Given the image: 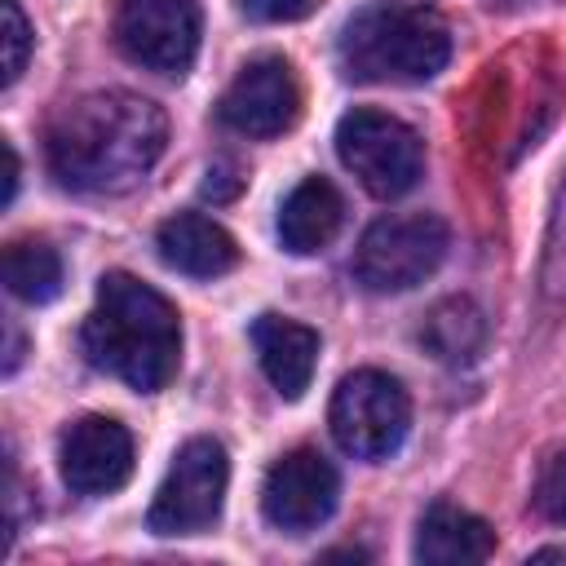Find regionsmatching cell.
I'll return each mask as SVG.
<instances>
[{"label": "cell", "mask_w": 566, "mask_h": 566, "mask_svg": "<svg viewBox=\"0 0 566 566\" xmlns=\"http://www.w3.org/2000/svg\"><path fill=\"white\" fill-rule=\"evenodd\" d=\"M535 509H539L548 522L566 526V447L544 460V469H539V478H535Z\"/></svg>", "instance_id": "d6986e66"}, {"label": "cell", "mask_w": 566, "mask_h": 566, "mask_svg": "<svg viewBox=\"0 0 566 566\" xmlns=\"http://www.w3.org/2000/svg\"><path fill=\"white\" fill-rule=\"evenodd\" d=\"M327 424H332V438L340 442V451H349L358 460H385L407 438L411 398L389 371L363 367L336 385Z\"/></svg>", "instance_id": "8992f818"}, {"label": "cell", "mask_w": 566, "mask_h": 566, "mask_svg": "<svg viewBox=\"0 0 566 566\" xmlns=\"http://www.w3.org/2000/svg\"><path fill=\"white\" fill-rule=\"evenodd\" d=\"M420 345L424 354H433L447 367H464L482 354L486 345V314L469 301V296H447L438 301L424 323H420Z\"/></svg>", "instance_id": "2e32d148"}, {"label": "cell", "mask_w": 566, "mask_h": 566, "mask_svg": "<svg viewBox=\"0 0 566 566\" xmlns=\"http://www.w3.org/2000/svg\"><path fill=\"white\" fill-rule=\"evenodd\" d=\"M336 57L358 84H420L447 66L451 31L433 9L371 4L345 22Z\"/></svg>", "instance_id": "3957f363"}, {"label": "cell", "mask_w": 566, "mask_h": 566, "mask_svg": "<svg viewBox=\"0 0 566 566\" xmlns=\"http://www.w3.org/2000/svg\"><path fill=\"white\" fill-rule=\"evenodd\" d=\"M80 345L97 371L137 394H155L177 376L181 323L168 296L124 270H111L97 279V301L80 327Z\"/></svg>", "instance_id": "7a4b0ae2"}, {"label": "cell", "mask_w": 566, "mask_h": 566, "mask_svg": "<svg viewBox=\"0 0 566 566\" xmlns=\"http://www.w3.org/2000/svg\"><path fill=\"white\" fill-rule=\"evenodd\" d=\"M226 482H230L226 447L212 442V438H190L172 455V464H168V473H164V482L150 500V513H146L150 531L155 535H199V531H208L221 517Z\"/></svg>", "instance_id": "52a82bcc"}, {"label": "cell", "mask_w": 566, "mask_h": 566, "mask_svg": "<svg viewBox=\"0 0 566 566\" xmlns=\"http://www.w3.org/2000/svg\"><path fill=\"white\" fill-rule=\"evenodd\" d=\"M159 261L177 274L190 279H221L239 265V243L230 239L226 226L199 217V212H177L155 230Z\"/></svg>", "instance_id": "4fadbf2b"}, {"label": "cell", "mask_w": 566, "mask_h": 566, "mask_svg": "<svg viewBox=\"0 0 566 566\" xmlns=\"http://www.w3.org/2000/svg\"><path fill=\"white\" fill-rule=\"evenodd\" d=\"M239 190H243V177H234L226 164L208 168V181H203V199H212V203H226V199H234Z\"/></svg>", "instance_id": "7402d4cb"}, {"label": "cell", "mask_w": 566, "mask_h": 566, "mask_svg": "<svg viewBox=\"0 0 566 566\" xmlns=\"http://www.w3.org/2000/svg\"><path fill=\"white\" fill-rule=\"evenodd\" d=\"M539 287L548 301H566V181L557 186L548 234H544V265H539Z\"/></svg>", "instance_id": "ac0fdd59"}, {"label": "cell", "mask_w": 566, "mask_h": 566, "mask_svg": "<svg viewBox=\"0 0 566 566\" xmlns=\"http://www.w3.org/2000/svg\"><path fill=\"white\" fill-rule=\"evenodd\" d=\"M4 84H13L27 71V53H31V22L18 9V0H4Z\"/></svg>", "instance_id": "ffe728a7"}, {"label": "cell", "mask_w": 566, "mask_h": 566, "mask_svg": "<svg viewBox=\"0 0 566 566\" xmlns=\"http://www.w3.org/2000/svg\"><path fill=\"white\" fill-rule=\"evenodd\" d=\"M336 495H340V478H336L332 460L314 447H296L265 469L261 513L270 526L287 531V535H305L332 517Z\"/></svg>", "instance_id": "9c48e42d"}, {"label": "cell", "mask_w": 566, "mask_h": 566, "mask_svg": "<svg viewBox=\"0 0 566 566\" xmlns=\"http://www.w3.org/2000/svg\"><path fill=\"white\" fill-rule=\"evenodd\" d=\"M252 349H256V363L279 398L296 402L310 389L314 367H318V332L314 327L283 318V314H261L252 323Z\"/></svg>", "instance_id": "7c38bea8"}, {"label": "cell", "mask_w": 566, "mask_h": 566, "mask_svg": "<svg viewBox=\"0 0 566 566\" xmlns=\"http://www.w3.org/2000/svg\"><path fill=\"white\" fill-rule=\"evenodd\" d=\"M18 358H22V340H18V332L9 327V358H4V371H13V367H18Z\"/></svg>", "instance_id": "cb8c5ba5"}, {"label": "cell", "mask_w": 566, "mask_h": 566, "mask_svg": "<svg viewBox=\"0 0 566 566\" xmlns=\"http://www.w3.org/2000/svg\"><path fill=\"white\" fill-rule=\"evenodd\" d=\"M486 4H491V9H517L522 0H486Z\"/></svg>", "instance_id": "484cf974"}, {"label": "cell", "mask_w": 566, "mask_h": 566, "mask_svg": "<svg viewBox=\"0 0 566 566\" xmlns=\"http://www.w3.org/2000/svg\"><path fill=\"white\" fill-rule=\"evenodd\" d=\"M4 283L18 301L44 305L62 292V256L44 239H13L4 248Z\"/></svg>", "instance_id": "e0dca14e"}, {"label": "cell", "mask_w": 566, "mask_h": 566, "mask_svg": "<svg viewBox=\"0 0 566 566\" xmlns=\"http://www.w3.org/2000/svg\"><path fill=\"white\" fill-rule=\"evenodd\" d=\"M345 221V199L327 177H305L301 186L287 190L279 208V239L292 256H310L336 239Z\"/></svg>", "instance_id": "9a60e30c"}, {"label": "cell", "mask_w": 566, "mask_h": 566, "mask_svg": "<svg viewBox=\"0 0 566 566\" xmlns=\"http://www.w3.org/2000/svg\"><path fill=\"white\" fill-rule=\"evenodd\" d=\"M495 553V531L478 513L438 500L424 509L416 526V562L424 566H464V562H486Z\"/></svg>", "instance_id": "5bb4252c"}, {"label": "cell", "mask_w": 566, "mask_h": 566, "mask_svg": "<svg viewBox=\"0 0 566 566\" xmlns=\"http://www.w3.org/2000/svg\"><path fill=\"white\" fill-rule=\"evenodd\" d=\"M226 128L243 137H279L301 115V84L287 57H256L248 62L217 102Z\"/></svg>", "instance_id": "30bf717a"}, {"label": "cell", "mask_w": 566, "mask_h": 566, "mask_svg": "<svg viewBox=\"0 0 566 566\" xmlns=\"http://www.w3.org/2000/svg\"><path fill=\"white\" fill-rule=\"evenodd\" d=\"M115 44L128 62L155 75H186L199 53V4L195 0H119Z\"/></svg>", "instance_id": "ba28073f"}, {"label": "cell", "mask_w": 566, "mask_h": 566, "mask_svg": "<svg viewBox=\"0 0 566 566\" xmlns=\"http://www.w3.org/2000/svg\"><path fill=\"white\" fill-rule=\"evenodd\" d=\"M168 142V115L128 88H106L66 102L49 133V172L80 195H124L133 190Z\"/></svg>", "instance_id": "6da1fadb"}, {"label": "cell", "mask_w": 566, "mask_h": 566, "mask_svg": "<svg viewBox=\"0 0 566 566\" xmlns=\"http://www.w3.org/2000/svg\"><path fill=\"white\" fill-rule=\"evenodd\" d=\"M62 482L75 495H111L133 473V438L111 416H80L62 433Z\"/></svg>", "instance_id": "8fae6325"}, {"label": "cell", "mask_w": 566, "mask_h": 566, "mask_svg": "<svg viewBox=\"0 0 566 566\" xmlns=\"http://www.w3.org/2000/svg\"><path fill=\"white\" fill-rule=\"evenodd\" d=\"M531 562H566V548H539Z\"/></svg>", "instance_id": "d4e9b609"}, {"label": "cell", "mask_w": 566, "mask_h": 566, "mask_svg": "<svg viewBox=\"0 0 566 566\" xmlns=\"http://www.w3.org/2000/svg\"><path fill=\"white\" fill-rule=\"evenodd\" d=\"M336 155L376 199L407 195L424 172V142L398 115L358 106L336 124Z\"/></svg>", "instance_id": "277c9868"}, {"label": "cell", "mask_w": 566, "mask_h": 566, "mask_svg": "<svg viewBox=\"0 0 566 566\" xmlns=\"http://www.w3.org/2000/svg\"><path fill=\"white\" fill-rule=\"evenodd\" d=\"M18 150H13V142H4V203H13V195H18Z\"/></svg>", "instance_id": "603a6c76"}, {"label": "cell", "mask_w": 566, "mask_h": 566, "mask_svg": "<svg viewBox=\"0 0 566 566\" xmlns=\"http://www.w3.org/2000/svg\"><path fill=\"white\" fill-rule=\"evenodd\" d=\"M447 221L433 212H407V217H380L367 226V234L354 248V279L367 292H411L424 283L442 256H447Z\"/></svg>", "instance_id": "5b68a950"}, {"label": "cell", "mask_w": 566, "mask_h": 566, "mask_svg": "<svg viewBox=\"0 0 566 566\" xmlns=\"http://www.w3.org/2000/svg\"><path fill=\"white\" fill-rule=\"evenodd\" d=\"M318 4L323 0H239L243 18H252V22H301Z\"/></svg>", "instance_id": "44dd1931"}]
</instances>
